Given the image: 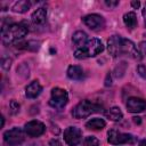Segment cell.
<instances>
[{"label": "cell", "mask_w": 146, "mask_h": 146, "mask_svg": "<svg viewBox=\"0 0 146 146\" xmlns=\"http://www.w3.org/2000/svg\"><path fill=\"white\" fill-rule=\"evenodd\" d=\"M108 52L113 57L127 55L133 59H141V54L135 46V43L120 35H112L108 39Z\"/></svg>", "instance_id": "obj_1"}, {"label": "cell", "mask_w": 146, "mask_h": 146, "mask_svg": "<svg viewBox=\"0 0 146 146\" xmlns=\"http://www.w3.org/2000/svg\"><path fill=\"white\" fill-rule=\"evenodd\" d=\"M29 32V29L24 23H13L3 25L1 29L2 42L6 44L14 43L19 39H23Z\"/></svg>", "instance_id": "obj_2"}, {"label": "cell", "mask_w": 146, "mask_h": 146, "mask_svg": "<svg viewBox=\"0 0 146 146\" xmlns=\"http://www.w3.org/2000/svg\"><path fill=\"white\" fill-rule=\"evenodd\" d=\"M103 50H104V46L102 41L98 39H91V40H88L83 47L76 49L74 52V56L78 59H83L88 57H94L99 52H102Z\"/></svg>", "instance_id": "obj_3"}, {"label": "cell", "mask_w": 146, "mask_h": 146, "mask_svg": "<svg viewBox=\"0 0 146 146\" xmlns=\"http://www.w3.org/2000/svg\"><path fill=\"white\" fill-rule=\"evenodd\" d=\"M100 111L102 107L98 104L91 103L90 100H82L72 110V115L75 119H83L95 112H100Z\"/></svg>", "instance_id": "obj_4"}, {"label": "cell", "mask_w": 146, "mask_h": 146, "mask_svg": "<svg viewBox=\"0 0 146 146\" xmlns=\"http://www.w3.org/2000/svg\"><path fill=\"white\" fill-rule=\"evenodd\" d=\"M24 140L25 135L21 128H13L3 133V141L7 146H18Z\"/></svg>", "instance_id": "obj_5"}, {"label": "cell", "mask_w": 146, "mask_h": 146, "mask_svg": "<svg viewBox=\"0 0 146 146\" xmlns=\"http://www.w3.org/2000/svg\"><path fill=\"white\" fill-rule=\"evenodd\" d=\"M68 102V95L66 90L62 88H54L51 90V98L49 100V105L54 108L60 110L63 108Z\"/></svg>", "instance_id": "obj_6"}, {"label": "cell", "mask_w": 146, "mask_h": 146, "mask_svg": "<svg viewBox=\"0 0 146 146\" xmlns=\"http://www.w3.org/2000/svg\"><path fill=\"white\" fill-rule=\"evenodd\" d=\"M108 143L112 145H121V144H133L136 141V137L130 133H123L115 129L108 131Z\"/></svg>", "instance_id": "obj_7"}, {"label": "cell", "mask_w": 146, "mask_h": 146, "mask_svg": "<svg viewBox=\"0 0 146 146\" xmlns=\"http://www.w3.org/2000/svg\"><path fill=\"white\" fill-rule=\"evenodd\" d=\"M64 139L68 146H76L82 139V132L76 127H68L64 131Z\"/></svg>", "instance_id": "obj_8"}, {"label": "cell", "mask_w": 146, "mask_h": 146, "mask_svg": "<svg viewBox=\"0 0 146 146\" xmlns=\"http://www.w3.org/2000/svg\"><path fill=\"white\" fill-rule=\"evenodd\" d=\"M24 131L29 137H39L46 131V127L42 122L33 120V121H30L25 124Z\"/></svg>", "instance_id": "obj_9"}, {"label": "cell", "mask_w": 146, "mask_h": 146, "mask_svg": "<svg viewBox=\"0 0 146 146\" xmlns=\"http://www.w3.org/2000/svg\"><path fill=\"white\" fill-rule=\"evenodd\" d=\"M83 23L91 30H98V29H103L105 25V21L100 15L97 14H91V15H87L82 18Z\"/></svg>", "instance_id": "obj_10"}, {"label": "cell", "mask_w": 146, "mask_h": 146, "mask_svg": "<svg viewBox=\"0 0 146 146\" xmlns=\"http://www.w3.org/2000/svg\"><path fill=\"white\" fill-rule=\"evenodd\" d=\"M127 108L131 113H139L146 110V100L138 97H130L127 102Z\"/></svg>", "instance_id": "obj_11"}, {"label": "cell", "mask_w": 146, "mask_h": 146, "mask_svg": "<svg viewBox=\"0 0 146 146\" xmlns=\"http://www.w3.org/2000/svg\"><path fill=\"white\" fill-rule=\"evenodd\" d=\"M41 91H42V86L38 81H33L26 87L25 95H26L27 98H35L40 95Z\"/></svg>", "instance_id": "obj_12"}, {"label": "cell", "mask_w": 146, "mask_h": 146, "mask_svg": "<svg viewBox=\"0 0 146 146\" xmlns=\"http://www.w3.org/2000/svg\"><path fill=\"white\" fill-rule=\"evenodd\" d=\"M32 22L35 25H41L46 22L47 18V10L46 8H38L33 14H32Z\"/></svg>", "instance_id": "obj_13"}, {"label": "cell", "mask_w": 146, "mask_h": 146, "mask_svg": "<svg viewBox=\"0 0 146 146\" xmlns=\"http://www.w3.org/2000/svg\"><path fill=\"white\" fill-rule=\"evenodd\" d=\"M67 75L72 80H82L84 76L82 68L80 66H76V65H71L67 68Z\"/></svg>", "instance_id": "obj_14"}, {"label": "cell", "mask_w": 146, "mask_h": 146, "mask_svg": "<svg viewBox=\"0 0 146 146\" xmlns=\"http://www.w3.org/2000/svg\"><path fill=\"white\" fill-rule=\"evenodd\" d=\"M72 40H73V42H74L75 46H78L79 48H81V47H83V46L87 43V41H88V35H87L84 32H82V31H78V32H75V33L73 34Z\"/></svg>", "instance_id": "obj_15"}, {"label": "cell", "mask_w": 146, "mask_h": 146, "mask_svg": "<svg viewBox=\"0 0 146 146\" xmlns=\"http://www.w3.org/2000/svg\"><path fill=\"white\" fill-rule=\"evenodd\" d=\"M31 2L30 1H27V0H21V1H17V2H15L14 5H13V7H11V10L13 11H15V13H25V11H27L29 9H30V7H31Z\"/></svg>", "instance_id": "obj_16"}, {"label": "cell", "mask_w": 146, "mask_h": 146, "mask_svg": "<svg viewBox=\"0 0 146 146\" xmlns=\"http://www.w3.org/2000/svg\"><path fill=\"white\" fill-rule=\"evenodd\" d=\"M105 125H106L105 121L103 119H98V117L91 119L86 123V128L92 129V130H102L103 128H105Z\"/></svg>", "instance_id": "obj_17"}, {"label": "cell", "mask_w": 146, "mask_h": 146, "mask_svg": "<svg viewBox=\"0 0 146 146\" xmlns=\"http://www.w3.org/2000/svg\"><path fill=\"white\" fill-rule=\"evenodd\" d=\"M123 22L125 24V26L129 29V30H133L136 26H137V17H136V14L130 11L128 14H125L123 16Z\"/></svg>", "instance_id": "obj_18"}, {"label": "cell", "mask_w": 146, "mask_h": 146, "mask_svg": "<svg viewBox=\"0 0 146 146\" xmlns=\"http://www.w3.org/2000/svg\"><path fill=\"white\" fill-rule=\"evenodd\" d=\"M105 115H106L107 119H110V120H112V121H120V120L122 119V116H123L121 110H120L119 107H115V106H114V107H111V108L105 113Z\"/></svg>", "instance_id": "obj_19"}, {"label": "cell", "mask_w": 146, "mask_h": 146, "mask_svg": "<svg viewBox=\"0 0 146 146\" xmlns=\"http://www.w3.org/2000/svg\"><path fill=\"white\" fill-rule=\"evenodd\" d=\"M16 48H19V49H27V50H38L39 47H40V42H36V41H26V42H22V43H16L15 44Z\"/></svg>", "instance_id": "obj_20"}, {"label": "cell", "mask_w": 146, "mask_h": 146, "mask_svg": "<svg viewBox=\"0 0 146 146\" xmlns=\"http://www.w3.org/2000/svg\"><path fill=\"white\" fill-rule=\"evenodd\" d=\"M125 68H127V64H125L124 62L120 63V64L114 68V75H115L116 78H121V76L124 74V72H125Z\"/></svg>", "instance_id": "obj_21"}, {"label": "cell", "mask_w": 146, "mask_h": 146, "mask_svg": "<svg viewBox=\"0 0 146 146\" xmlns=\"http://www.w3.org/2000/svg\"><path fill=\"white\" fill-rule=\"evenodd\" d=\"M83 144H84V146H98L99 140L94 136H88V137H86Z\"/></svg>", "instance_id": "obj_22"}, {"label": "cell", "mask_w": 146, "mask_h": 146, "mask_svg": "<svg viewBox=\"0 0 146 146\" xmlns=\"http://www.w3.org/2000/svg\"><path fill=\"white\" fill-rule=\"evenodd\" d=\"M17 73L23 78H29V67L23 63L17 67Z\"/></svg>", "instance_id": "obj_23"}, {"label": "cell", "mask_w": 146, "mask_h": 146, "mask_svg": "<svg viewBox=\"0 0 146 146\" xmlns=\"http://www.w3.org/2000/svg\"><path fill=\"white\" fill-rule=\"evenodd\" d=\"M9 107H10L11 113H13V114H16V113H18L21 106H19V104H18L15 99H11V100H10V104H9Z\"/></svg>", "instance_id": "obj_24"}, {"label": "cell", "mask_w": 146, "mask_h": 146, "mask_svg": "<svg viewBox=\"0 0 146 146\" xmlns=\"http://www.w3.org/2000/svg\"><path fill=\"white\" fill-rule=\"evenodd\" d=\"M10 65H11V59H10L9 57L3 56V57L1 58V66H2V68H3V70H9Z\"/></svg>", "instance_id": "obj_25"}, {"label": "cell", "mask_w": 146, "mask_h": 146, "mask_svg": "<svg viewBox=\"0 0 146 146\" xmlns=\"http://www.w3.org/2000/svg\"><path fill=\"white\" fill-rule=\"evenodd\" d=\"M137 72H138V74H139L141 78L146 79V66H145V65L139 64V65L137 66Z\"/></svg>", "instance_id": "obj_26"}, {"label": "cell", "mask_w": 146, "mask_h": 146, "mask_svg": "<svg viewBox=\"0 0 146 146\" xmlns=\"http://www.w3.org/2000/svg\"><path fill=\"white\" fill-rule=\"evenodd\" d=\"M105 5L107 6V7H115V6H117L119 5V1H108V0H106L105 1Z\"/></svg>", "instance_id": "obj_27"}, {"label": "cell", "mask_w": 146, "mask_h": 146, "mask_svg": "<svg viewBox=\"0 0 146 146\" xmlns=\"http://www.w3.org/2000/svg\"><path fill=\"white\" fill-rule=\"evenodd\" d=\"M49 146H63V145H62L60 141H58L57 139H51V140L49 141Z\"/></svg>", "instance_id": "obj_28"}, {"label": "cell", "mask_w": 146, "mask_h": 146, "mask_svg": "<svg viewBox=\"0 0 146 146\" xmlns=\"http://www.w3.org/2000/svg\"><path fill=\"white\" fill-rule=\"evenodd\" d=\"M139 48H140L141 52H143L144 55H146V41L140 42V43H139Z\"/></svg>", "instance_id": "obj_29"}, {"label": "cell", "mask_w": 146, "mask_h": 146, "mask_svg": "<svg viewBox=\"0 0 146 146\" xmlns=\"http://www.w3.org/2000/svg\"><path fill=\"white\" fill-rule=\"evenodd\" d=\"M112 84V80H111V74L108 73L106 75V80H105V86H111Z\"/></svg>", "instance_id": "obj_30"}, {"label": "cell", "mask_w": 146, "mask_h": 146, "mask_svg": "<svg viewBox=\"0 0 146 146\" xmlns=\"http://www.w3.org/2000/svg\"><path fill=\"white\" fill-rule=\"evenodd\" d=\"M131 6H132L135 9H137V8H139L140 2H139V1H131Z\"/></svg>", "instance_id": "obj_31"}, {"label": "cell", "mask_w": 146, "mask_h": 146, "mask_svg": "<svg viewBox=\"0 0 146 146\" xmlns=\"http://www.w3.org/2000/svg\"><path fill=\"white\" fill-rule=\"evenodd\" d=\"M143 16H144V21H145V25H146V3L144 6V9H143Z\"/></svg>", "instance_id": "obj_32"}, {"label": "cell", "mask_w": 146, "mask_h": 146, "mask_svg": "<svg viewBox=\"0 0 146 146\" xmlns=\"http://www.w3.org/2000/svg\"><path fill=\"white\" fill-rule=\"evenodd\" d=\"M132 119H133V122H135V123H137V124H139V123L141 122L140 117H138V116H135V117H132Z\"/></svg>", "instance_id": "obj_33"}, {"label": "cell", "mask_w": 146, "mask_h": 146, "mask_svg": "<svg viewBox=\"0 0 146 146\" xmlns=\"http://www.w3.org/2000/svg\"><path fill=\"white\" fill-rule=\"evenodd\" d=\"M139 146H146V141L144 140V141H141L140 144H139Z\"/></svg>", "instance_id": "obj_34"}, {"label": "cell", "mask_w": 146, "mask_h": 146, "mask_svg": "<svg viewBox=\"0 0 146 146\" xmlns=\"http://www.w3.org/2000/svg\"><path fill=\"white\" fill-rule=\"evenodd\" d=\"M18 146H19V145H18Z\"/></svg>", "instance_id": "obj_35"}]
</instances>
